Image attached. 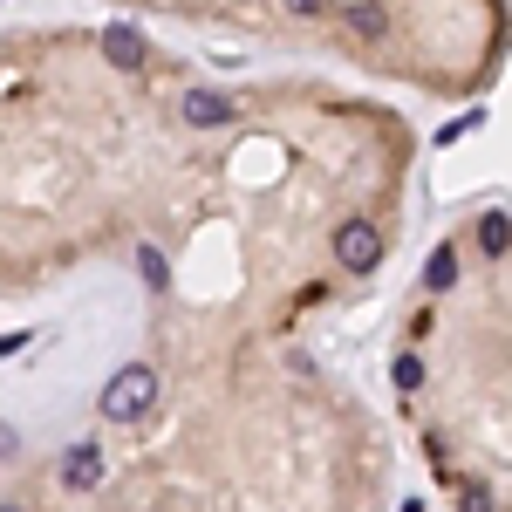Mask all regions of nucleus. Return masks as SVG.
I'll return each mask as SVG.
<instances>
[{
    "label": "nucleus",
    "instance_id": "nucleus-1",
    "mask_svg": "<svg viewBox=\"0 0 512 512\" xmlns=\"http://www.w3.org/2000/svg\"><path fill=\"white\" fill-rule=\"evenodd\" d=\"M151 403H158V369H144V362H130V369H117L103 383V417H117V424L144 417Z\"/></svg>",
    "mask_w": 512,
    "mask_h": 512
},
{
    "label": "nucleus",
    "instance_id": "nucleus-2",
    "mask_svg": "<svg viewBox=\"0 0 512 512\" xmlns=\"http://www.w3.org/2000/svg\"><path fill=\"white\" fill-rule=\"evenodd\" d=\"M335 260L349 267V274H376V260H383V239L369 219H349L342 233H335Z\"/></svg>",
    "mask_w": 512,
    "mask_h": 512
},
{
    "label": "nucleus",
    "instance_id": "nucleus-3",
    "mask_svg": "<svg viewBox=\"0 0 512 512\" xmlns=\"http://www.w3.org/2000/svg\"><path fill=\"white\" fill-rule=\"evenodd\" d=\"M62 485H69V492H96V485H103V451H96V444H76V451L62 458Z\"/></svg>",
    "mask_w": 512,
    "mask_h": 512
},
{
    "label": "nucleus",
    "instance_id": "nucleus-4",
    "mask_svg": "<svg viewBox=\"0 0 512 512\" xmlns=\"http://www.w3.org/2000/svg\"><path fill=\"white\" fill-rule=\"evenodd\" d=\"M233 117V96H219V89H185V123L198 130H212V123Z\"/></svg>",
    "mask_w": 512,
    "mask_h": 512
},
{
    "label": "nucleus",
    "instance_id": "nucleus-5",
    "mask_svg": "<svg viewBox=\"0 0 512 512\" xmlns=\"http://www.w3.org/2000/svg\"><path fill=\"white\" fill-rule=\"evenodd\" d=\"M103 55H110L117 69H144V62H151V48H144L137 28H103Z\"/></svg>",
    "mask_w": 512,
    "mask_h": 512
},
{
    "label": "nucleus",
    "instance_id": "nucleus-6",
    "mask_svg": "<svg viewBox=\"0 0 512 512\" xmlns=\"http://www.w3.org/2000/svg\"><path fill=\"white\" fill-rule=\"evenodd\" d=\"M478 246H485V260H506V212L499 205L478 219Z\"/></svg>",
    "mask_w": 512,
    "mask_h": 512
},
{
    "label": "nucleus",
    "instance_id": "nucleus-7",
    "mask_svg": "<svg viewBox=\"0 0 512 512\" xmlns=\"http://www.w3.org/2000/svg\"><path fill=\"white\" fill-rule=\"evenodd\" d=\"M451 280H458V260H451V253H431V267H424V287H431V294H444Z\"/></svg>",
    "mask_w": 512,
    "mask_h": 512
},
{
    "label": "nucleus",
    "instance_id": "nucleus-8",
    "mask_svg": "<svg viewBox=\"0 0 512 512\" xmlns=\"http://www.w3.org/2000/svg\"><path fill=\"white\" fill-rule=\"evenodd\" d=\"M396 383L417 390V383H424V362H417V355H396Z\"/></svg>",
    "mask_w": 512,
    "mask_h": 512
},
{
    "label": "nucleus",
    "instance_id": "nucleus-9",
    "mask_svg": "<svg viewBox=\"0 0 512 512\" xmlns=\"http://www.w3.org/2000/svg\"><path fill=\"white\" fill-rule=\"evenodd\" d=\"M349 21H355V35H383V14H376V7H355Z\"/></svg>",
    "mask_w": 512,
    "mask_h": 512
},
{
    "label": "nucleus",
    "instance_id": "nucleus-10",
    "mask_svg": "<svg viewBox=\"0 0 512 512\" xmlns=\"http://www.w3.org/2000/svg\"><path fill=\"white\" fill-rule=\"evenodd\" d=\"M465 512H492V499L485 492H465Z\"/></svg>",
    "mask_w": 512,
    "mask_h": 512
},
{
    "label": "nucleus",
    "instance_id": "nucleus-11",
    "mask_svg": "<svg viewBox=\"0 0 512 512\" xmlns=\"http://www.w3.org/2000/svg\"><path fill=\"white\" fill-rule=\"evenodd\" d=\"M287 7H294V14H321V0H287Z\"/></svg>",
    "mask_w": 512,
    "mask_h": 512
},
{
    "label": "nucleus",
    "instance_id": "nucleus-12",
    "mask_svg": "<svg viewBox=\"0 0 512 512\" xmlns=\"http://www.w3.org/2000/svg\"><path fill=\"white\" fill-rule=\"evenodd\" d=\"M0 512H21V506H0Z\"/></svg>",
    "mask_w": 512,
    "mask_h": 512
}]
</instances>
